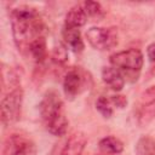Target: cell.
<instances>
[{"instance_id":"6da1fadb","label":"cell","mask_w":155,"mask_h":155,"mask_svg":"<svg viewBox=\"0 0 155 155\" xmlns=\"http://www.w3.org/2000/svg\"><path fill=\"white\" fill-rule=\"evenodd\" d=\"M11 25L18 50L29 48L34 40L42 36L45 28L39 12L30 6H18L12 10Z\"/></svg>"},{"instance_id":"7a4b0ae2","label":"cell","mask_w":155,"mask_h":155,"mask_svg":"<svg viewBox=\"0 0 155 155\" xmlns=\"http://www.w3.org/2000/svg\"><path fill=\"white\" fill-rule=\"evenodd\" d=\"M40 115L45 126L53 136H63L68 127V120L64 114L63 102L54 91H48L39 105Z\"/></svg>"},{"instance_id":"3957f363","label":"cell","mask_w":155,"mask_h":155,"mask_svg":"<svg viewBox=\"0 0 155 155\" xmlns=\"http://www.w3.org/2000/svg\"><path fill=\"white\" fill-rule=\"evenodd\" d=\"M110 64L115 67L125 78V80L134 81L138 79L143 67V53L138 48H128L113 53L109 58Z\"/></svg>"},{"instance_id":"277c9868","label":"cell","mask_w":155,"mask_h":155,"mask_svg":"<svg viewBox=\"0 0 155 155\" xmlns=\"http://www.w3.org/2000/svg\"><path fill=\"white\" fill-rule=\"evenodd\" d=\"M23 103V91L21 86L12 88L2 99H1V122L5 126H10L16 122L21 116Z\"/></svg>"},{"instance_id":"5b68a950","label":"cell","mask_w":155,"mask_h":155,"mask_svg":"<svg viewBox=\"0 0 155 155\" xmlns=\"http://www.w3.org/2000/svg\"><path fill=\"white\" fill-rule=\"evenodd\" d=\"M88 44L96 50H109L117 44V33L114 28L92 27L86 31Z\"/></svg>"},{"instance_id":"8992f818","label":"cell","mask_w":155,"mask_h":155,"mask_svg":"<svg viewBox=\"0 0 155 155\" xmlns=\"http://www.w3.org/2000/svg\"><path fill=\"white\" fill-rule=\"evenodd\" d=\"M91 81V78H88L87 73L84 71L80 68H73L70 69L63 81V90L67 96V98L73 99L76 96H79L82 91H85L88 86V82Z\"/></svg>"},{"instance_id":"52a82bcc","label":"cell","mask_w":155,"mask_h":155,"mask_svg":"<svg viewBox=\"0 0 155 155\" xmlns=\"http://www.w3.org/2000/svg\"><path fill=\"white\" fill-rule=\"evenodd\" d=\"M34 143L22 134H11L2 145L1 155H34Z\"/></svg>"},{"instance_id":"ba28073f","label":"cell","mask_w":155,"mask_h":155,"mask_svg":"<svg viewBox=\"0 0 155 155\" xmlns=\"http://www.w3.org/2000/svg\"><path fill=\"white\" fill-rule=\"evenodd\" d=\"M86 143H87V138L85 133L80 131L75 132L68 138L65 145L61 151V155H81Z\"/></svg>"},{"instance_id":"9c48e42d","label":"cell","mask_w":155,"mask_h":155,"mask_svg":"<svg viewBox=\"0 0 155 155\" xmlns=\"http://www.w3.org/2000/svg\"><path fill=\"white\" fill-rule=\"evenodd\" d=\"M87 21H88V16L85 12V10H84V7H82V5L80 2V4L73 6L68 11V13L65 15V21H64L65 25L64 27L79 29L80 27L85 25Z\"/></svg>"},{"instance_id":"30bf717a","label":"cell","mask_w":155,"mask_h":155,"mask_svg":"<svg viewBox=\"0 0 155 155\" xmlns=\"http://www.w3.org/2000/svg\"><path fill=\"white\" fill-rule=\"evenodd\" d=\"M102 79L103 81L114 91H121L125 85V78L124 75L113 65L105 67L102 70Z\"/></svg>"},{"instance_id":"8fae6325","label":"cell","mask_w":155,"mask_h":155,"mask_svg":"<svg viewBox=\"0 0 155 155\" xmlns=\"http://www.w3.org/2000/svg\"><path fill=\"white\" fill-rule=\"evenodd\" d=\"M63 39H64L65 44L74 52H81L84 50V41H82L81 33H80L79 29L64 27V29H63Z\"/></svg>"},{"instance_id":"7c38bea8","label":"cell","mask_w":155,"mask_h":155,"mask_svg":"<svg viewBox=\"0 0 155 155\" xmlns=\"http://www.w3.org/2000/svg\"><path fill=\"white\" fill-rule=\"evenodd\" d=\"M99 149L102 153L108 155H117L124 150V144L120 139L113 136L104 137L99 140Z\"/></svg>"},{"instance_id":"4fadbf2b","label":"cell","mask_w":155,"mask_h":155,"mask_svg":"<svg viewBox=\"0 0 155 155\" xmlns=\"http://www.w3.org/2000/svg\"><path fill=\"white\" fill-rule=\"evenodd\" d=\"M31 58L36 62V63H42L46 57H47V46H46V40L44 36L34 40L29 48H28Z\"/></svg>"},{"instance_id":"5bb4252c","label":"cell","mask_w":155,"mask_h":155,"mask_svg":"<svg viewBox=\"0 0 155 155\" xmlns=\"http://www.w3.org/2000/svg\"><path fill=\"white\" fill-rule=\"evenodd\" d=\"M137 155H155V139L144 136L138 139L136 144Z\"/></svg>"},{"instance_id":"9a60e30c","label":"cell","mask_w":155,"mask_h":155,"mask_svg":"<svg viewBox=\"0 0 155 155\" xmlns=\"http://www.w3.org/2000/svg\"><path fill=\"white\" fill-rule=\"evenodd\" d=\"M85 12L87 13L88 18H102L104 16V10L99 2L96 1H84L81 2Z\"/></svg>"},{"instance_id":"2e32d148","label":"cell","mask_w":155,"mask_h":155,"mask_svg":"<svg viewBox=\"0 0 155 155\" xmlns=\"http://www.w3.org/2000/svg\"><path fill=\"white\" fill-rule=\"evenodd\" d=\"M96 109L104 117H110L113 115V111H114V105H113V103H111L109 97L102 96L96 101Z\"/></svg>"},{"instance_id":"e0dca14e","label":"cell","mask_w":155,"mask_h":155,"mask_svg":"<svg viewBox=\"0 0 155 155\" xmlns=\"http://www.w3.org/2000/svg\"><path fill=\"white\" fill-rule=\"evenodd\" d=\"M52 61L57 64H64L68 61V51L63 44H58L52 50Z\"/></svg>"},{"instance_id":"ac0fdd59","label":"cell","mask_w":155,"mask_h":155,"mask_svg":"<svg viewBox=\"0 0 155 155\" xmlns=\"http://www.w3.org/2000/svg\"><path fill=\"white\" fill-rule=\"evenodd\" d=\"M114 108H124L126 104H127V98L125 96H121V94H115V96H110L109 97Z\"/></svg>"},{"instance_id":"d6986e66","label":"cell","mask_w":155,"mask_h":155,"mask_svg":"<svg viewBox=\"0 0 155 155\" xmlns=\"http://www.w3.org/2000/svg\"><path fill=\"white\" fill-rule=\"evenodd\" d=\"M147 56H148L150 63L155 64V42L148 46V48H147Z\"/></svg>"},{"instance_id":"ffe728a7","label":"cell","mask_w":155,"mask_h":155,"mask_svg":"<svg viewBox=\"0 0 155 155\" xmlns=\"http://www.w3.org/2000/svg\"><path fill=\"white\" fill-rule=\"evenodd\" d=\"M96 155H108V154H104V153H102V154H96Z\"/></svg>"}]
</instances>
